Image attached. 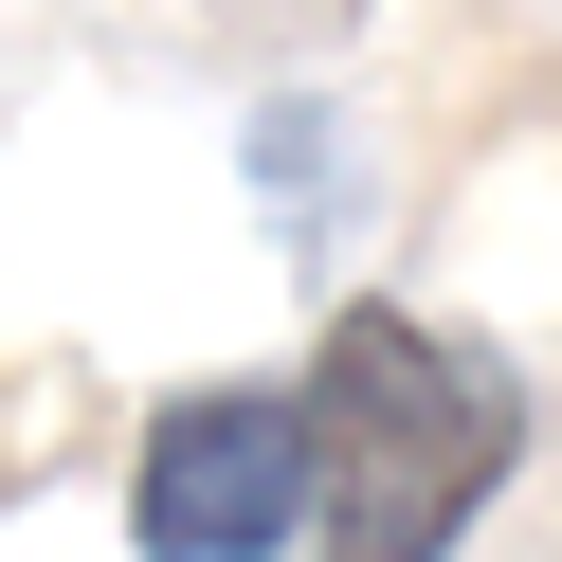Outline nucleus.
<instances>
[{
  "mask_svg": "<svg viewBox=\"0 0 562 562\" xmlns=\"http://www.w3.org/2000/svg\"><path fill=\"white\" fill-rule=\"evenodd\" d=\"M526 453V381L436 308H345L308 363V544L327 562H453Z\"/></svg>",
  "mask_w": 562,
  "mask_h": 562,
  "instance_id": "obj_1",
  "label": "nucleus"
},
{
  "mask_svg": "<svg viewBox=\"0 0 562 562\" xmlns=\"http://www.w3.org/2000/svg\"><path fill=\"white\" fill-rule=\"evenodd\" d=\"M308 526V400L272 381H182L127 453V544L146 562H272Z\"/></svg>",
  "mask_w": 562,
  "mask_h": 562,
  "instance_id": "obj_2",
  "label": "nucleus"
},
{
  "mask_svg": "<svg viewBox=\"0 0 562 562\" xmlns=\"http://www.w3.org/2000/svg\"><path fill=\"white\" fill-rule=\"evenodd\" d=\"M255 19H291V37H327V19H345V0H255Z\"/></svg>",
  "mask_w": 562,
  "mask_h": 562,
  "instance_id": "obj_3",
  "label": "nucleus"
}]
</instances>
